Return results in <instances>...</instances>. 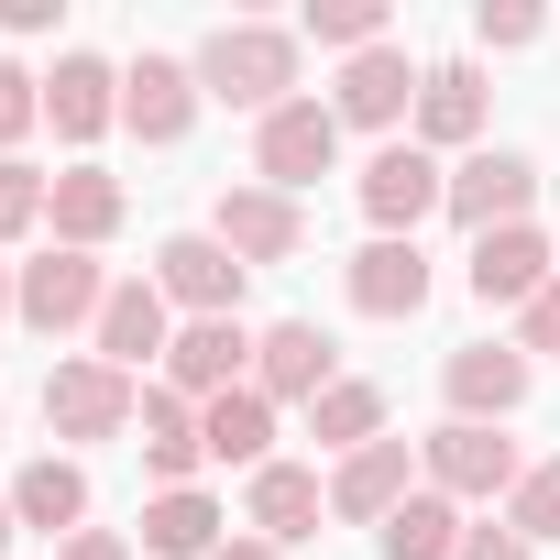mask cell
<instances>
[{
  "instance_id": "1",
  "label": "cell",
  "mask_w": 560,
  "mask_h": 560,
  "mask_svg": "<svg viewBox=\"0 0 560 560\" xmlns=\"http://www.w3.org/2000/svg\"><path fill=\"white\" fill-rule=\"evenodd\" d=\"M298 23H220L187 67H198V89L220 100V110H253V121H275V110H287L298 100Z\"/></svg>"
},
{
  "instance_id": "2",
  "label": "cell",
  "mask_w": 560,
  "mask_h": 560,
  "mask_svg": "<svg viewBox=\"0 0 560 560\" xmlns=\"http://www.w3.org/2000/svg\"><path fill=\"white\" fill-rule=\"evenodd\" d=\"M110 287H121V275H110L100 253H67V242H45L34 264H12V319H23L34 341H67V330H100Z\"/></svg>"
},
{
  "instance_id": "3",
  "label": "cell",
  "mask_w": 560,
  "mask_h": 560,
  "mask_svg": "<svg viewBox=\"0 0 560 560\" xmlns=\"http://www.w3.org/2000/svg\"><path fill=\"white\" fill-rule=\"evenodd\" d=\"M132 407H143V385L110 374L100 352L45 363V440H67V451H89V440H132Z\"/></svg>"
},
{
  "instance_id": "4",
  "label": "cell",
  "mask_w": 560,
  "mask_h": 560,
  "mask_svg": "<svg viewBox=\"0 0 560 560\" xmlns=\"http://www.w3.org/2000/svg\"><path fill=\"white\" fill-rule=\"evenodd\" d=\"M352 198H363L374 242H418V220H429V209H451V165H440L429 143H374V154H363V176H352Z\"/></svg>"
},
{
  "instance_id": "5",
  "label": "cell",
  "mask_w": 560,
  "mask_h": 560,
  "mask_svg": "<svg viewBox=\"0 0 560 560\" xmlns=\"http://www.w3.org/2000/svg\"><path fill=\"white\" fill-rule=\"evenodd\" d=\"M418 472L451 494V505H505L516 483H527V451L505 440V429H472V418H440L429 440H418Z\"/></svg>"
},
{
  "instance_id": "6",
  "label": "cell",
  "mask_w": 560,
  "mask_h": 560,
  "mask_svg": "<svg viewBox=\"0 0 560 560\" xmlns=\"http://www.w3.org/2000/svg\"><path fill=\"white\" fill-rule=\"evenodd\" d=\"M330 165H341V110H330V100H308V89H298L275 121H253V187L308 198Z\"/></svg>"
},
{
  "instance_id": "7",
  "label": "cell",
  "mask_w": 560,
  "mask_h": 560,
  "mask_svg": "<svg viewBox=\"0 0 560 560\" xmlns=\"http://www.w3.org/2000/svg\"><path fill=\"white\" fill-rule=\"evenodd\" d=\"M154 287H165L176 319H242L253 264H242L220 231H176V242H154Z\"/></svg>"
},
{
  "instance_id": "8",
  "label": "cell",
  "mask_w": 560,
  "mask_h": 560,
  "mask_svg": "<svg viewBox=\"0 0 560 560\" xmlns=\"http://www.w3.org/2000/svg\"><path fill=\"white\" fill-rule=\"evenodd\" d=\"M538 209V154H516V143H472L462 165H451V220L483 242V231H516Z\"/></svg>"
},
{
  "instance_id": "9",
  "label": "cell",
  "mask_w": 560,
  "mask_h": 560,
  "mask_svg": "<svg viewBox=\"0 0 560 560\" xmlns=\"http://www.w3.org/2000/svg\"><path fill=\"white\" fill-rule=\"evenodd\" d=\"M418 89H429V67H418L407 45H374V56H352V67H341L330 110H341V132H396V143H407V121H418Z\"/></svg>"
},
{
  "instance_id": "10",
  "label": "cell",
  "mask_w": 560,
  "mask_h": 560,
  "mask_svg": "<svg viewBox=\"0 0 560 560\" xmlns=\"http://www.w3.org/2000/svg\"><path fill=\"white\" fill-rule=\"evenodd\" d=\"M462 287H472L483 308H527V298H549V287H560V242H549L538 220L483 231V242L462 253Z\"/></svg>"
},
{
  "instance_id": "11",
  "label": "cell",
  "mask_w": 560,
  "mask_h": 560,
  "mask_svg": "<svg viewBox=\"0 0 560 560\" xmlns=\"http://www.w3.org/2000/svg\"><path fill=\"white\" fill-rule=\"evenodd\" d=\"M341 385V341L319 330V319H275L264 341H253V396L264 407H319Z\"/></svg>"
},
{
  "instance_id": "12",
  "label": "cell",
  "mask_w": 560,
  "mask_h": 560,
  "mask_svg": "<svg viewBox=\"0 0 560 560\" xmlns=\"http://www.w3.org/2000/svg\"><path fill=\"white\" fill-rule=\"evenodd\" d=\"M89 352H100L110 374H132V385H143V363L165 374V352H176V308H165V287H154V275H121V287H110V308H100Z\"/></svg>"
},
{
  "instance_id": "13",
  "label": "cell",
  "mask_w": 560,
  "mask_h": 560,
  "mask_svg": "<svg viewBox=\"0 0 560 560\" xmlns=\"http://www.w3.org/2000/svg\"><path fill=\"white\" fill-rule=\"evenodd\" d=\"M527 385H538V363H527L516 341H462V352L440 363V396H451V418H472V429H505V418L527 407Z\"/></svg>"
},
{
  "instance_id": "14",
  "label": "cell",
  "mask_w": 560,
  "mask_h": 560,
  "mask_svg": "<svg viewBox=\"0 0 560 560\" xmlns=\"http://www.w3.org/2000/svg\"><path fill=\"white\" fill-rule=\"evenodd\" d=\"M209 231H220V242H231L253 275H264V264H298V253H308V209H298V198H275V187H253V176L209 198Z\"/></svg>"
},
{
  "instance_id": "15",
  "label": "cell",
  "mask_w": 560,
  "mask_h": 560,
  "mask_svg": "<svg viewBox=\"0 0 560 560\" xmlns=\"http://www.w3.org/2000/svg\"><path fill=\"white\" fill-rule=\"evenodd\" d=\"M198 100H209V89H198L187 56H132V67H121V132H143L154 154L198 132Z\"/></svg>"
},
{
  "instance_id": "16",
  "label": "cell",
  "mask_w": 560,
  "mask_h": 560,
  "mask_svg": "<svg viewBox=\"0 0 560 560\" xmlns=\"http://www.w3.org/2000/svg\"><path fill=\"white\" fill-rule=\"evenodd\" d=\"M253 341H264V330H242V319H176V352H165L154 385H176L187 407H209V396L253 385Z\"/></svg>"
},
{
  "instance_id": "17",
  "label": "cell",
  "mask_w": 560,
  "mask_h": 560,
  "mask_svg": "<svg viewBox=\"0 0 560 560\" xmlns=\"http://www.w3.org/2000/svg\"><path fill=\"white\" fill-rule=\"evenodd\" d=\"M483 121H494V89H483V67H472V56H451V67H429L407 143H429V154H451V165H462V154L483 143Z\"/></svg>"
},
{
  "instance_id": "18",
  "label": "cell",
  "mask_w": 560,
  "mask_h": 560,
  "mask_svg": "<svg viewBox=\"0 0 560 560\" xmlns=\"http://www.w3.org/2000/svg\"><path fill=\"white\" fill-rule=\"evenodd\" d=\"M242 516H253V538L298 549V538H319V516H330V472H308V462H264V472L242 483Z\"/></svg>"
},
{
  "instance_id": "19",
  "label": "cell",
  "mask_w": 560,
  "mask_h": 560,
  "mask_svg": "<svg viewBox=\"0 0 560 560\" xmlns=\"http://www.w3.org/2000/svg\"><path fill=\"white\" fill-rule=\"evenodd\" d=\"M45 121H56V143H100L121 121V67L110 56H56L45 67Z\"/></svg>"
},
{
  "instance_id": "20",
  "label": "cell",
  "mask_w": 560,
  "mask_h": 560,
  "mask_svg": "<svg viewBox=\"0 0 560 560\" xmlns=\"http://www.w3.org/2000/svg\"><path fill=\"white\" fill-rule=\"evenodd\" d=\"M407 494H418V451L407 440H374V451L330 462V516H352V527H385Z\"/></svg>"
},
{
  "instance_id": "21",
  "label": "cell",
  "mask_w": 560,
  "mask_h": 560,
  "mask_svg": "<svg viewBox=\"0 0 560 560\" xmlns=\"http://www.w3.org/2000/svg\"><path fill=\"white\" fill-rule=\"evenodd\" d=\"M12 516L67 549V538L89 527V462H78V451H34V462L12 472Z\"/></svg>"
},
{
  "instance_id": "22",
  "label": "cell",
  "mask_w": 560,
  "mask_h": 560,
  "mask_svg": "<svg viewBox=\"0 0 560 560\" xmlns=\"http://www.w3.org/2000/svg\"><path fill=\"white\" fill-rule=\"evenodd\" d=\"M341 287H352V308H363V319H418L440 275H429V253H418V242H363V253L341 264Z\"/></svg>"
},
{
  "instance_id": "23",
  "label": "cell",
  "mask_w": 560,
  "mask_h": 560,
  "mask_svg": "<svg viewBox=\"0 0 560 560\" xmlns=\"http://www.w3.org/2000/svg\"><path fill=\"white\" fill-rule=\"evenodd\" d=\"M132 429H143V472H154V494H187V483H198V462H209V440H198V407H187L176 385H143Z\"/></svg>"
},
{
  "instance_id": "24",
  "label": "cell",
  "mask_w": 560,
  "mask_h": 560,
  "mask_svg": "<svg viewBox=\"0 0 560 560\" xmlns=\"http://www.w3.org/2000/svg\"><path fill=\"white\" fill-rule=\"evenodd\" d=\"M121 209H132V198H121V176H110V165H67V176H56V198H45V231H56L67 253H100V242L121 231Z\"/></svg>"
},
{
  "instance_id": "25",
  "label": "cell",
  "mask_w": 560,
  "mask_h": 560,
  "mask_svg": "<svg viewBox=\"0 0 560 560\" xmlns=\"http://www.w3.org/2000/svg\"><path fill=\"white\" fill-rule=\"evenodd\" d=\"M198 440H209V462H220V472H231V462H242V472H264V462H275V407H264L253 385H231V396H209V407H198Z\"/></svg>"
},
{
  "instance_id": "26",
  "label": "cell",
  "mask_w": 560,
  "mask_h": 560,
  "mask_svg": "<svg viewBox=\"0 0 560 560\" xmlns=\"http://www.w3.org/2000/svg\"><path fill=\"white\" fill-rule=\"evenodd\" d=\"M220 527H231V516H220L209 483H187V494H143V549H154V560H209Z\"/></svg>"
},
{
  "instance_id": "27",
  "label": "cell",
  "mask_w": 560,
  "mask_h": 560,
  "mask_svg": "<svg viewBox=\"0 0 560 560\" xmlns=\"http://www.w3.org/2000/svg\"><path fill=\"white\" fill-rule=\"evenodd\" d=\"M462 527H472V516H462L440 483H418V494L374 527V549H385V560H462Z\"/></svg>"
},
{
  "instance_id": "28",
  "label": "cell",
  "mask_w": 560,
  "mask_h": 560,
  "mask_svg": "<svg viewBox=\"0 0 560 560\" xmlns=\"http://www.w3.org/2000/svg\"><path fill=\"white\" fill-rule=\"evenodd\" d=\"M308 440L330 451V462H352V451H374L385 440V385H363V374H341L319 407H308Z\"/></svg>"
},
{
  "instance_id": "29",
  "label": "cell",
  "mask_w": 560,
  "mask_h": 560,
  "mask_svg": "<svg viewBox=\"0 0 560 560\" xmlns=\"http://www.w3.org/2000/svg\"><path fill=\"white\" fill-rule=\"evenodd\" d=\"M298 45H330V56L352 67V56L396 45V12H385V0H308V12H298Z\"/></svg>"
},
{
  "instance_id": "30",
  "label": "cell",
  "mask_w": 560,
  "mask_h": 560,
  "mask_svg": "<svg viewBox=\"0 0 560 560\" xmlns=\"http://www.w3.org/2000/svg\"><path fill=\"white\" fill-rule=\"evenodd\" d=\"M494 516H505L527 549H549V538H560V451H549V462H527V483H516Z\"/></svg>"
},
{
  "instance_id": "31",
  "label": "cell",
  "mask_w": 560,
  "mask_h": 560,
  "mask_svg": "<svg viewBox=\"0 0 560 560\" xmlns=\"http://www.w3.org/2000/svg\"><path fill=\"white\" fill-rule=\"evenodd\" d=\"M45 198H56V176H45V165H23V154L0 165V253L45 231Z\"/></svg>"
},
{
  "instance_id": "32",
  "label": "cell",
  "mask_w": 560,
  "mask_h": 560,
  "mask_svg": "<svg viewBox=\"0 0 560 560\" xmlns=\"http://www.w3.org/2000/svg\"><path fill=\"white\" fill-rule=\"evenodd\" d=\"M549 34V12H527V0H483V12H472V45L483 56H527Z\"/></svg>"
},
{
  "instance_id": "33",
  "label": "cell",
  "mask_w": 560,
  "mask_h": 560,
  "mask_svg": "<svg viewBox=\"0 0 560 560\" xmlns=\"http://www.w3.org/2000/svg\"><path fill=\"white\" fill-rule=\"evenodd\" d=\"M45 121V78L34 67H12V56H0V165H12V143Z\"/></svg>"
},
{
  "instance_id": "34",
  "label": "cell",
  "mask_w": 560,
  "mask_h": 560,
  "mask_svg": "<svg viewBox=\"0 0 560 560\" xmlns=\"http://www.w3.org/2000/svg\"><path fill=\"white\" fill-rule=\"evenodd\" d=\"M516 352H527V363H538V352H560V287L516 308Z\"/></svg>"
},
{
  "instance_id": "35",
  "label": "cell",
  "mask_w": 560,
  "mask_h": 560,
  "mask_svg": "<svg viewBox=\"0 0 560 560\" xmlns=\"http://www.w3.org/2000/svg\"><path fill=\"white\" fill-rule=\"evenodd\" d=\"M462 560H538V549H527L505 516H483V527H462Z\"/></svg>"
},
{
  "instance_id": "36",
  "label": "cell",
  "mask_w": 560,
  "mask_h": 560,
  "mask_svg": "<svg viewBox=\"0 0 560 560\" xmlns=\"http://www.w3.org/2000/svg\"><path fill=\"white\" fill-rule=\"evenodd\" d=\"M67 0H0V34H56Z\"/></svg>"
},
{
  "instance_id": "37",
  "label": "cell",
  "mask_w": 560,
  "mask_h": 560,
  "mask_svg": "<svg viewBox=\"0 0 560 560\" xmlns=\"http://www.w3.org/2000/svg\"><path fill=\"white\" fill-rule=\"evenodd\" d=\"M56 560H132V538H121V527H78Z\"/></svg>"
},
{
  "instance_id": "38",
  "label": "cell",
  "mask_w": 560,
  "mask_h": 560,
  "mask_svg": "<svg viewBox=\"0 0 560 560\" xmlns=\"http://www.w3.org/2000/svg\"><path fill=\"white\" fill-rule=\"evenodd\" d=\"M209 560H287V549H275V538H220Z\"/></svg>"
},
{
  "instance_id": "39",
  "label": "cell",
  "mask_w": 560,
  "mask_h": 560,
  "mask_svg": "<svg viewBox=\"0 0 560 560\" xmlns=\"http://www.w3.org/2000/svg\"><path fill=\"white\" fill-rule=\"evenodd\" d=\"M12 538H23V516H12V483H0V560H12Z\"/></svg>"
},
{
  "instance_id": "40",
  "label": "cell",
  "mask_w": 560,
  "mask_h": 560,
  "mask_svg": "<svg viewBox=\"0 0 560 560\" xmlns=\"http://www.w3.org/2000/svg\"><path fill=\"white\" fill-rule=\"evenodd\" d=\"M0 319H12V264H0Z\"/></svg>"
},
{
  "instance_id": "41",
  "label": "cell",
  "mask_w": 560,
  "mask_h": 560,
  "mask_svg": "<svg viewBox=\"0 0 560 560\" xmlns=\"http://www.w3.org/2000/svg\"><path fill=\"white\" fill-rule=\"evenodd\" d=\"M549 242H560V231H549Z\"/></svg>"
}]
</instances>
